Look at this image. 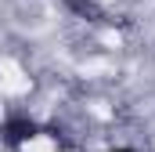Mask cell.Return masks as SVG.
Returning <instances> with one entry per match:
<instances>
[{"mask_svg":"<svg viewBox=\"0 0 155 152\" xmlns=\"http://www.w3.org/2000/svg\"><path fill=\"white\" fill-rule=\"evenodd\" d=\"M43 134H47V127L40 119H33L29 112H11L0 119V141L7 149H25L29 141H36Z\"/></svg>","mask_w":155,"mask_h":152,"instance_id":"obj_1","label":"cell"},{"mask_svg":"<svg viewBox=\"0 0 155 152\" xmlns=\"http://www.w3.org/2000/svg\"><path fill=\"white\" fill-rule=\"evenodd\" d=\"M76 18H83V22H101L105 18V4L101 0H61Z\"/></svg>","mask_w":155,"mask_h":152,"instance_id":"obj_2","label":"cell"},{"mask_svg":"<svg viewBox=\"0 0 155 152\" xmlns=\"http://www.w3.org/2000/svg\"><path fill=\"white\" fill-rule=\"evenodd\" d=\"M105 152H137V149H130V145H116V149H105Z\"/></svg>","mask_w":155,"mask_h":152,"instance_id":"obj_3","label":"cell"}]
</instances>
